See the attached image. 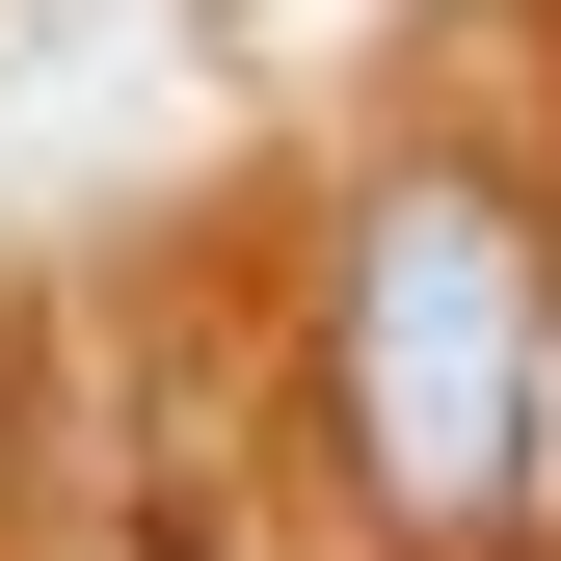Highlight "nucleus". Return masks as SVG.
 <instances>
[{"label":"nucleus","mask_w":561,"mask_h":561,"mask_svg":"<svg viewBox=\"0 0 561 561\" xmlns=\"http://www.w3.org/2000/svg\"><path fill=\"white\" fill-rule=\"evenodd\" d=\"M295 428L375 508V561H508L561 508V215L455 134L347 161L321 295H295Z\"/></svg>","instance_id":"f257e3e1"}]
</instances>
